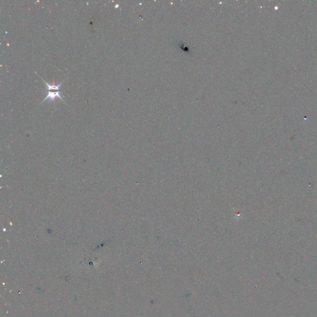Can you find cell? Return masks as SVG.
<instances>
[{
	"label": "cell",
	"instance_id": "cell-1",
	"mask_svg": "<svg viewBox=\"0 0 317 317\" xmlns=\"http://www.w3.org/2000/svg\"><path fill=\"white\" fill-rule=\"evenodd\" d=\"M56 97H59L61 99V100H62V101H64V100L60 95V92H49L47 94V97H46L44 99L43 102L47 101V100H49V101H53V100H55V99Z\"/></svg>",
	"mask_w": 317,
	"mask_h": 317
},
{
	"label": "cell",
	"instance_id": "cell-2",
	"mask_svg": "<svg viewBox=\"0 0 317 317\" xmlns=\"http://www.w3.org/2000/svg\"><path fill=\"white\" fill-rule=\"evenodd\" d=\"M42 79V81L46 84V85H47V90H59L60 89V87L61 86H62V84L63 82H61L60 84H57V85H55V84H48L47 82H45L44 81V79Z\"/></svg>",
	"mask_w": 317,
	"mask_h": 317
}]
</instances>
